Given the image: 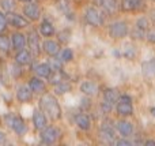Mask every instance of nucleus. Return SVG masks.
Here are the masks:
<instances>
[{
    "mask_svg": "<svg viewBox=\"0 0 155 146\" xmlns=\"http://www.w3.org/2000/svg\"><path fill=\"white\" fill-rule=\"evenodd\" d=\"M40 109L46 114L52 120H59L61 117V108L57 103L56 97L51 93H45L40 98Z\"/></svg>",
    "mask_w": 155,
    "mask_h": 146,
    "instance_id": "f257e3e1",
    "label": "nucleus"
},
{
    "mask_svg": "<svg viewBox=\"0 0 155 146\" xmlns=\"http://www.w3.org/2000/svg\"><path fill=\"white\" fill-rule=\"evenodd\" d=\"M117 112L121 116H129L134 114V107H132V100L129 96L123 94L118 97L117 101Z\"/></svg>",
    "mask_w": 155,
    "mask_h": 146,
    "instance_id": "f03ea898",
    "label": "nucleus"
},
{
    "mask_svg": "<svg viewBox=\"0 0 155 146\" xmlns=\"http://www.w3.org/2000/svg\"><path fill=\"white\" fill-rule=\"evenodd\" d=\"M109 34L113 38H123L128 34V25L124 21L113 22L109 27Z\"/></svg>",
    "mask_w": 155,
    "mask_h": 146,
    "instance_id": "7ed1b4c3",
    "label": "nucleus"
},
{
    "mask_svg": "<svg viewBox=\"0 0 155 146\" xmlns=\"http://www.w3.org/2000/svg\"><path fill=\"white\" fill-rule=\"evenodd\" d=\"M86 22L91 26H101L104 23V16L101 11L95 7H90L86 11Z\"/></svg>",
    "mask_w": 155,
    "mask_h": 146,
    "instance_id": "20e7f679",
    "label": "nucleus"
},
{
    "mask_svg": "<svg viewBox=\"0 0 155 146\" xmlns=\"http://www.w3.org/2000/svg\"><path fill=\"white\" fill-rule=\"evenodd\" d=\"M41 141L46 145H51V144H54L57 141V138L60 137V130L56 127H45L42 131H41Z\"/></svg>",
    "mask_w": 155,
    "mask_h": 146,
    "instance_id": "39448f33",
    "label": "nucleus"
},
{
    "mask_svg": "<svg viewBox=\"0 0 155 146\" xmlns=\"http://www.w3.org/2000/svg\"><path fill=\"white\" fill-rule=\"evenodd\" d=\"M5 120H7V124L10 126L18 135H23V134L26 133L27 127H26V124H25V122H23L22 117H19V116H7Z\"/></svg>",
    "mask_w": 155,
    "mask_h": 146,
    "instance_id": "423d86ee",
    "label": "nucleus"
},
{
    "mask_svg": "<svg viewBox=\"0 0 155 146\" xmlns=\"http://www.w3.org/2000/svg\"><path fill=\"white\" fill-rule=\"evenodd\" d=\"M27 44H29V48H30V52H31L33 56H38L40 55V37H38L37 32L35 30H30L29 32V36H27Z\"/></svg>",
    "mask_w": 155,
    "mask_h": 146,
    "instance_id": "0eeeda50",
    "label": "nucleus"
},
{
    "mask_svg": "<svg viewBox=\"0 0 155 146\" xmlns=\"http://www.w3.org/2000/svg\"><path fill=\"white\" fill-rule=\"evenodd\" d=\"M23 14L30 19V21H37V19H40L41 11H40V7H38V4L29 2V4H26L23 7Z\"/></svg>",
    "mask_w": 155,
    "mask_h": 146,
    "instance_id": "6e6552de",
    "label": "nucleus"
},
{
    "mask_svg": "<svg viewBox=\"0 0 155 146\" xmlns=\"http://www.w3.org/2000/svg\"><path fill=\"white\" fill-rule=\"evenodd\" d=\"M99 138L105 144H113L116 141V131L112 126H104L99 131Z\"/></svg>",
    "mask_w": 155,
    "mask_h": 146,
    "instance_id": "1a4fd4ad",
    "label": "nucleus"
},
{
    "mask_svg": "<svg viewBox=\"0 0 155 146\" xmlns=\"http://www.w3.org/2000/svg\"><path fill=\"white\" fill-rule=\"evenodd\" d=\"M33 123H34V127L37 128V130H44V128L46 127V124H48L45 114H44L42 111L35 109V111L33 112Z\"/></svg>",
    "mask_w": 155,
    "mask_h": 146,
    "instance_id": "9d476101",
    "label": "nucleus"
},
{
    "mask_svg": "<svg viewBox=\"0 0 155 146\" xmlns=\"http://www.w3.org/2000/svg\"><path fill=\"white\" fill-rule=\"evenodd\" d=\"M144 7V2L143 0H123L121 2V10L128 12V11L135 10H142Z\"/></svg>",
    "mask_w": 155,
    "mask_h": 146,
    "instance_id": "9b49d317",
    "label": "nucleus"
},
{
    "mask_svg": "<svg viewBox=\"0 0 155 146\" xmlns=\"http://www.w3.org/2000/svg\"><path fill=\"white\" fill-rule=\"evenodd\" d=\"M7 21L10 22L14 27H16V29H22V27H26L27 25H29V22H27L23 16L18 15V14H12V12H8Z\"/></svg>",
    "mask_w": 155,
    "mask_h": 146,
    "instance_id": "f8f14e48",
    "label": "nucleus"
},
{
    "mask_svg": "<svg viewBox=\"0 0 155 146\" xmlns=\"http://www.w3.org/2000/svg\"><path fill=\"white\" fill-rule=\"evenodd\" d=\"M142 73H143V75H144L146 78H148V79L155 78V57L154 59H150V60L143 62Z\"/></svg>",
    "mask_w": 155,
    "mask_h": 146,
    "instance_id": "ddd939ff",
    "label": "nucleus"
},
{
    "mask_svg": "<svg viewBox=\"0 0 155 146\" xmlns=\"http://www.w3.org/2000/svg\"><path fill=\"white\" fill-rule=\"evenodd\" d=\"M99 4L104 8V11L109 15L116 14V11L118 10V3L117 0H99Z\"/></svg>",
    "mask_w": 155,
    "mask_h": 146,
    "instance_id": "4468645a",
    "label": "nucleus"
},
{
    "mask_svg": "<svg viewBox=\"0 0 155 146\" xmlns=\"http://www.w3.org/2000/svg\"><path fill=\"white\" fill-rule=\"evenodd\" d=\"M44 51H45V53H48L49 56H56L60 52V45L57 41L46 40L45 42H44Z\"/></svg>",
    "mask_w": 155,
    "mask_h": 146,
    "instance_id": "2eb2a0df",
    "label": "nucleus"
},
{
    "mask_svg": "<svg viewBox=\"0 0 155 146\" xmlns=\"http://www.w3.org/2000/svg\"><path fill=\"white\" fill-rule=\"evenodd\" d=\"M80 92L86 96H90V97L91 96H97V93H98V86H97V83H94V82L86 81L80 85Z\"/></svg>",
    "mask_w": 155,
    "mask_h": 146,
    "instance_id": "dca6fc26",
    "label": "nucleus"
},
{
    "mask_svg": "<svg viewBox=\"0 0 155 146\" xmlns=\"http://www.w3.org/2000/svg\"><path fill=\"white\" fill-rule=\"evenodd\" d=\"M117 131L123 137H128L134 133V124L128 120H121V122L117 123Z\"/></svg>",
    "mask_w": 155,
    "mask_h": 146,
    "instance_id": "f3484780",
    "label": "nucleus"
},
{
    "mask_svg": "<svg viewBox=\"0 0 155 146\" xmlns=\"http://www.w3.org/2000/svg\"><path fill=\"white\" fill-rule=\"evenodd\" d=\"M75 123L78 124V127L84 131L90 130V127H91V120L86 114H78L75 116Z\"/></svg>",
    "mask_w": 155,
    "mask_h": 146,
    "instance_id": "a211bd4d",
    "label": "nucleus"
},
{
    "mask_svg": "<svg viewBox=\"0 0 155 146\" xmlns=\"http://www.w3.org/2000/svg\"><path fill=\"white\" fill-rule=\"evenodd\" d=\"M15 62H16V64H19V66L29 64V63L31 62V52L25 51V49L18 51V53H16V56H15Z\"/></svg>",
    "mask_w": 155,
    "mask_h": 146,
    "instance_id": "6ab92c4d",
    "label": "nucleus"
},
{
    "mask_svg": "<svg viewBox=\"0 0 155 146\" xmlns=\"http://www.w3.org/2000/svg\"><path fill=\"white\" fill-rule=\"evenodd\" d=\"M34 71L40 78H49L52 74V68L48 63H40L34 67Z\"/></svg>",
    "mask_w": 155,
    "mask_h": 146,
    "instance_id": "aec40b11",
    "label": "nucleus"
},
{
    "mask_svg": "<svg viewBox=\"0 0 155 146\" xmlns=\"http://www.w3.org/2000/svg\"><path fill=\"white\" fill-rule=\"evenodd\" d=\"M33 94H31V89L30 87H26V86H22L18 89L16 92V98H18L21 103H29L31 100Z\"/></svg>",
    "mask_w": 155,
    "mask_h": 146,
    "instance_id": "412c9836",
    "label": "nucleus"
},
{
    "mask_svg": "<svg viewBox=\"0 0 155 146\" xmlns=\"http://www.w3.org/2000/svg\"><path fill=\"white\" fill-rule=\"evenodd\" d=\"M26 45V37H25L22 33H14L12 34V46L16 51H21V49L25 48Z\"/></svg>",
    "mask_w": 155,
    "mask_h": 146,
    "instance_id": "4be33fe9",
    "label": "nucleus"
},
{
    "mask_svg": "<svg viewBox=\"0 0 155 146\" xmlns=\"http://www.w3.org/2000/svg\"><path fill=\"white\" fill-rule=\"evenodd\" d=\"M29 87L31 89V92L34 93H42L45 90V83L44 81H41V78H30L29 81Z\"/></svg>",
    "mask_w": 155,
    "mask_h": 146,
    "instance_id": "5701e85b",
    "label": "nucleus"
},
{
    "mask_svg": "<svg viewBox=\"0 0 155 146\" xmlns=\"http://www.w3.org/2000/svg\"><path fill=\"white\" fill-rule=\"evenodd\" d=\"M40 32H41V34L45 36V37H51L54 33V27L51 22L44 21V22H41V25H40Z\"/></svg>",
    "mask_w": 155,
    "mask_h": 146,
    "instance_id": "b1692460",
    "label": "nucleus"
},
{
    "mask_svg": "<svg viewBox=\"0 0 155 146\" xmlns=\"http://www.w3.org/2000/svg\"><path fill=\"white\" fill-rule=\"evenodd\" d=\"M118 92L116 89H105L104 90V100L109 101V103L114 104L118 101Z\"/></svg>",
    "mask_w": 155,
    "mask_h": 146,
    "instance_id": "393cba45",
    "label": "nucleus"
},
{
    "mask_svg": "<svg viewBox=\"0 0 155 146\" xmlns=\"http://www.w3.org/2000/svg\"><path fill=\"white\" fill-rule=\"evenodd\" d=\"M70 90H71V85L65 81L54 85V93H56V94H65V93H68Z\"/></svg>",
    "mask_w": 155,
    "mask_h": 146,
    "instance_id": "a878e982",
    "label": "nucleus"
},
{
    "mask_svg": "<svg viewBox=\"0 0 155 146\" xmlns=\"http://www.w3.org/2000/svg\"><path fill=\"white\" fill-rule=\"evenodd\" d=\"M64 81V75H63V71H52L51 76H49V82H51L52 85H57L60 83V82Z\"/></svg>",
    "mask_w": 155,
    "mask_h": 146,
    "instance_id": "bb28decb",
    "label": "nucleus"
},
{
    "mask_svg": "<svg viewBox=\"0 0 155 146\" xmlns=\"http://www.w3.org/2000/svg\"><path fill=\"white\" fill-rule=\"evenodd\" d=\"M59 59L61 60V62H71V60L74 59V53H72V51H71V49H68V48L63 49V51L60 52Z\"/></svg>",
    "mask_w": 155,
    "mask_h": 146,
    "instance_id": "cd10ccee",
    "label": "nucleus"
},
{
    "mask_svg": "<svg viewBox=\"0 0 155 146\" xmlns=\"http://www.w3.org/2000/svg\"><path fill=\"white\" fill-rule=\"evenodd\" d=\"M0 51L4 53L10 51V40L5 36H0Z\"/></svg>",
    "mask_w": 155,
    "mask_h": 146,
    "instance_id": "c85d7f7f",
    "label": "nucleus"
},
{
    "mask_svg": "<svg viewBox=\"0 0 155 146\" xmlns=\"http://www.w3.org/2000/svg\"><path fill=\"white\" fill-rule=\"evenodd\" d=\"M148 26H150V22H148V19L146 16H142V18H139L136 21V27H139V29L147 30Z\"/></svg>",
    "mask_w": 155,
    "mask_h": 146,
    "instance_id": "c756f323",
    "label": "nucleus"
},
{
    "mask_svg": "<svg viewBox=\"0 0 155 146\" xmlns=\"http://www.w3.org/2000/svg\"><path fill=\"white\" fill-rule=\"evenodd\" d=\"M48 64L51 66L52 71H60V70H61V64H63V62H61L60 59H51V62H49Z\"/></svg>",
    "mask_w": 155,
    "mask_h": 146,
    "instance_id": "7c9ffc66",
    "label": "nucleus"
},
{
    "mask_svg": "<svg viewBox=\"0 0 155 146\" xmlns=\"http://www.w3.org/2000/svg\"><path fill=\"white\" fill-rule=\"evenodd\" d=\"M144 32H146V30L139 29V27L135 26V29L132 30V37L136 38V40H142V38L146 37V33H144Z\"/></svg>",
    "mask_w": 155,
    "mask_h": 146,
    "instance_id": "2f4dec72",
    "label": "nucleus"
},
{
    "mask_svg": "<svg viewBox=\"0 0 155 146\" xmlns=\"http://www.w3.org/2000/svg\"><path fill=\"white\" fill-rule=\"evenodd\" d=\"M2 7L4 8L5 11L11 12V11L14 10V7H15V4H14L12 0H3V2H2Z\"/></svg>",
    "mask_w": 155,
    "mask_h": 146,
    "instance_id": "473e14b6",
    "label": "nucleus"
},
{
    "mask_svg": "<svg viewBox=\"0 0 155 146\" xmlns=\"http://www.w3.org/2000/svg\"><path fill=\"white\" fill-rule=\"evenodd\" d=\"M7 16L4 15V14L0 11V33H3L5 30V27H7Z\"/></svg>",
    "mask_w": 155,
    "mask_h": 146,
    "instance_id": "72a5a7b5",
    "label": "nucleus"
},
{
    "mask_svg": "<svg viewBox=\"0 0 155 146\" xmlns=\"http://www.w3.org/2000/svg\"><path fill=\"white\" fill-rule=\"evenodd\" d=\"M112 108H113V104L109 103V101H106V100H104V103L101 104V109L105 112V114H109V112L112 111Z\"/></svg>",
    "mask_w": 155,
    "mask_h": 146,
    "instance_id": "f704fd0d",
    "label": "nucleus"
},
{
    "mask_svg": "<svg viewBox=\"0 0 155 146\" xmlns=\"http://www.w3.org/2000/svg\"><path fill=\"white\" fill-rule=\"evenodd\" d=\"M125 56L128 57V59H134V57H135V51L132 49V46H127V49H125Z\"/></svg>",
    "mask_w": 155,
    "mask_h": 146,
    "instance_id": "c9c22d12",
    "label": "nucleus"
},
{
    "mask_svg": "<svg viewBox=\"0 0 155 146\" xmlns=\"http://www.w3.org/2000/svg\"><path fill=\"white\" fill-rule=\"evenodd\" d=\"M146 37H147V40L150 41V42L155 44V30H150V32L146 34Z\"/></svg>",
    "mask_w": 155,
    "mask_h": 146,
    "instance_id": "e433bc0d",
    "label": "nucleus"
},
{
    "mask_svg": "<svg viewBox=\"0 0 155 146\" xmlns=\"http://www.w3.org/2000/svg\"><path fill=\"white\" fill-rule=\"evenodd\" d=\"M114 144L117 145V146H120V145H125V146H129V145H131V142H129L128 139H118V141H114Z\"/></svg>",
    "mask_w": 155,
    "mask_h": 146,
    "instance_id": "4c0bfd02",
    "label": "nucleus"
},
{
    "mask_svg": "<svg viewBox=\"0 0 155 146\" xmlns=\"http://www.w3.org/2000/svg\"><path fill=\"white\" fill-rule=\"evenodd\" d=\"M19 66V64H18ZM18 66H14V67H12V74H14V76H19V75H21V73H22V71H21V67H18Z\"/></svg>",
    "mask_w": 155,
    "mask_h": 146,
    "instance_id": "58836bf2",
    "label": "nucleus"
},
{
    "mask_svg": "<svg viewBox=\"0 0 155 146\" xmlns=\"http://www.w3.org/2000/svg\"><path fill=\"white\" fill-rule=\"evenodd\" d=\"M4 142H5V134L3 131H0V145L4 144Z\"/></svg>",
    "mask_w": 155,
    "mask_h": 146,
    "instance_id": "ea45409f",
    "label": "nucleus"
},
{
    "mask_svg": "<svg viewBox=\"0 0 155 146\" xmlns=\"http://www.w3.org/2000/svg\"><path fill=\"white\" fill-rule=\"evenodd\" d=\"M150 18L155 22V10H151V11H150Z\"/></svg>",
    "mask_w": 155,
    "mask_h": 146,
    "instance_id": "a19ab883",
    "label": "nucleus"
},
{
    "mask_svg": "<svg viewBox=\"0 0 155 146\" xmlns=\"http://www.w3.org/2000/svg\"><path fill=\"white\" fill-rule=\"evenodd\" d=\"M150 112H151V115H153V116L155 117V107H153V108H151V111H150Z\"/></svg>",
    "mask_w": 155,
    "mask_h": 146,
    "instance_id": "79ce46f5",
    "label": "nucleus"
},
{
    "mask_svg": "<svg viewBox=\"0 0 155 146\" xmlns=\"http://www.w3.org/2000/svg\"><path fill=\"white\" fill-rule=\"evenodd\" d=\"M146 145H155V141H147Z\"/></svg>",
    "mask_w": 155,
    "mask_h": 146,
    "instance_id": "37998d69",
    "label": "nucleus"
},
{
    "mask_svg": "<svg viewBox=\"0 0 155 146\" xmlns=\"http://www.w3.org/2000/svg\"><path fill=\"white\" fill-rule=\"evenodd\" d=\"M21 2H31V0H21Z\"/></svg>",
    "mask_w": 155,
    "mask_h": 146,
    "instance_id": "c03bdc74",
    "label": "nucleus"
},
{
    "mask_svg": "<svg viewBox=\"0 0 155 146\" xmlns=\"http://www.w3.org/2000/svg\"><path fill=\"white\" fill-rule=\"evenodd\" d=\"M154 2H155V0H154Z\"/></svg>",
    "mask_w": 155,
    "mask_h": 146,
    "instance_id": "a18cd8bd",
    "label": "nucleus"
}]
</instances>
